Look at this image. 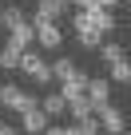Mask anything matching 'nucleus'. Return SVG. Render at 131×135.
<instances>
[{"label": "nucleus", "instance_id": "obj_18", "mask_svg": "<svg viewBox=\"0 0 131 135\" xmlns=\"http://www.w3.org/2000/svg\"><path fill=\"white\" fill-rule=\"evenodd\" d=\"M99 56L111 64V60H119V56H123V48H119V44H99Z\"/></svg>", "mask_w": 131, "mask_h": 135}, {"label": "nucleus", "instance_id": "obj_2", "mask_svg": "<svg viewBox=\"0 0 131 135\" xmlns=\"http://www.w3.org/2000/svg\"><path fill=\"white\" fill-rule=\"evenodd\" d=\"M32 32H36L40 48H48V52H56V48L64 44V32H60V20H32Z\"/></svg>", "mask_w": 131, "mask_h": 135}, {"label": "nucleus", "instance_id": "obj_23", "mask_svg": "<svg viewBox=\"0 0 131 135\" xmlns=\"http://www.w3.org/2000/svg\"><path fill=\"white\" fill-rule=\"evenodd\" d=\"M40 135H44V131H40Z\"/></svg>", "mask_w": 131, "mask_h": 135}, {"label": "nucleus", "instance_id": "obj_3", "mask_svg": "<svg viewBox=\"0 0 131 135\" xmlns=\"http://www.w3.org/2000/svg\"><path fill=\"white\" fill-rule=\"evenodd\" d=\"M0 103L12 107V111H28V107H36V99H32L20 84H4V88H0Z\"/></svg>", "mask_w": 131, "mask_h": 135}, {"label": "nucleus", "instance_id": "obj_21", "mask_svg": "<svg viewBox=\"0 0 131 135\" xmlns=\"http://www.w3.org/2000/svg\"><path fill=\"white\" fill-rule=\"evenodd\" d=\"M68 4H76V8L84 12V8H91V4H95V0H68Z\"/></svg>", "mask_w": 131, "mask_h": 135}, {"label": "nucleus", "instance_id": "obj_8", "mask_svg": "<svg viewBox=\"0 0 131 135\" xmlns=\"http://www.w3.org/2000/svg\"><path fill=\"white\" fill-rule=\"evenodd\" d=\"M84 16H88V24H91L95 32H103V36H107V32L115 28V16H111L107 8H99V4H91V8H84Z\"/></svg>", "mask_w": 131, "mask_h": 135}, {"label": "nucleus", "instance_id": "obj_6", "mask_svg": "<svg viewBox=\"0 0 131 135\" xmlns=\"http://www.w3.org/2000/svg\"><path fill=\"white\" fill-rule=\"evenodd\" d=\"M99 131H107V135H123V131H127L123 111L111 107V103H103V107H99Z\"/></svg>", "mask_w": 131, "mask_h": 135}, {"label": "nucleus", "instance_id": "obj_1", "mask_svg": "<svg viewBox=\"0 0 131 135\" xmlns=\"http://www.w3.org/2000/svg\"><path fill=\"white\" fill-rule=\"evenodd\" d=\"M20 72H24V76H32V84H40V88H48V84H52V68H48V60H44L40 52H32V48H24V52H20Z\"/></svg>", "mask_w": 131, "mask_h": 135}, {"label": "nucleus", "instance_id": "obj_13", "mask_svg": "<svg viewBox=\"0 0 131 135\" xmlns=\"http://www.w3.org/2000/svg\"><path fill=\"white\" fill-rule=\"evenodd\" d=\"M48 68H52V76H56L60 84H64V80H72V76H80V64H76V60H64V56H60L56 64H48Z\"/></svg>", "mask_w": 131, "mask_h": 135}, {"label": "nucleus", "instance_id": "obj_14", "mask_svg": "<svg viewBox=\"0 0 131 135\" xmlns=\"http://www.w3.org/2000/svg\"><path fill=\"white\" fill-rule=\"evenodd\" d=\"M107 72H111V80H115V84H131V64H127V56L111 60V64H107Z\"/></svg>", "mask_w": 131, "mask_h": 135}, {"label": "nucleus", "instance_id": "obj_17", "mask_svg": "<svg viewBox=\"0 0 131 135\" xmlns=\"http://www.w3.org/2000/svg\"><path fill=\"white\" fill-rule=\"evenodd\" d=\"M20 20H24V12H20V8H0V24H4V28H16Z\"/></svg>", "mask_w": 131, "mask_h": 135}, {"label": "nucleus", "instance_id": "obj_15", "mask_svg": "<svg viewBox=\"0 0 131 135\" xmlns=\"http://www.w3.org/2000/svg\"><path fill=\"white\" fill-rule=\"evenodd\" d=\"M76 135H99V119L88 111V115H80L76 119Z\"/></svg>", "mask_w": 131, "mask_h": 135}, {"label": "nucleus", "instance_id": "obj_4", "mask_svg": "<svg viewBox=\"0 0 131 135\" xmlns=\"http://www.w3.org/2000/svg\"><path fill=\"white\" fill-rule=\"evenodd\" d=\"M72 28H76V40H80V48H88V52H95L99 44H103V32H95L91 24H88V16L80 12L76 20H72Z\"/></svg>", "mask_w": 131, "mask_h": 135}, {"label": "nucleus", "instance_id": "obj_5", "mask_svg": "<svg viewBox=\"0 0 131 135\" xmlns=\"http://www.w3.org/2000/svg\"><path fill=\"white\" fill-rule=\"evenodd\" d=\"M84 95H88L91 111H99L103 103H111V84H107V80H88V84H84Z\"/></svg>", "mask_w": 131, "mask_h": 135}, {"label": "nucleus", "instance_id": "obj_11", "mask_svg": "<svg viewBox=\"0 0 131 135\" xmlns=\"http://www.w3.org/2000/svg\"><path fill=\"white\" fill-rule=\"evenodd\" d=\"M40 111H44L48 119H60V115H68V103H64L60 91H48V95L40 99Z\"/></svg>", "mask_w": 131, "mask_h": 135}, {"label": "nucleus", "instance_id": "obj_19", "mask_svg": "<svg viewBox=\"0 0 131 135\" xmlns=\"http://www.w3.org/2000/svg\"><path fill=\"white\" fill-rule=\"evenodd\" d=\"M44 135H76V127H60V123H48Z\"/></svg>", "mask_w": 131, "mask_h": 135}, {"label": "nucleus", "instance_id": "obj_20", "mask_svg": "<svg viewBox=\"0 0 131 135\" xmlns=\"http://www.w3.org/2000/svg\"><path fill=\"white\" fill-rule=\"evenodd\" d=\"M95 4H99V8H107V12H111V8H119V4H123V0H95Z\"/></svg>", "mask_w": 131, "mask_h": 135}, {"label": "nucleus", "instance_id": "obj_10", "mask_svg": "<svg viewBox=\"0 0 131 135\" xmlns=\"http://www.w3.org/2000/svg\"><path fill=\"white\" fill-rule=\"evenodd\" d=\"M84 84H88V76H84V72H80V76H72V80H64V84H60L64 103H76V99H84Z\"/></svg>", "mask_w": 131, "mask_h": 135}, {"label": "nucleus", "instance_id": "obj_7", "mask_svg": "<svg viewBox=\"0 0 131 135\" xmlns=\"http://www.w3.org/2000/svg\"><path fill=\"white\" fill-rule=\"evenodd\" d=\"M48 123H52V119L40 111V103H36V107H28V111H20V127H24V135H40Z\"/></svg>", "mask_w": 131, "mask_h": 135}, {"label": "nucleus", "instance_id": "obj_22", "mask_svg": "<svg viewBox=\"0 0 131 135\" xmlns=\"http://www.w3.org/2000/svg\"><path fill=\"white\" fill-rule=\"evenodd\" d=\"M0 135H20V131H16L12 123H0Z\"/></svg>", "mask_w": 131, "mask_h": 135}, {"label": "nucleus", "instance_id": "obj_12", "mask_svg": "<svg viewBox=\"0 0 131 135\" xmlns=\"http://www.w3.org/2000/svg\"><path fill=\"white\" fill-rule=\"evenodd\" d=\"M32 40H36V32H32V24H28V20H20L16 28H8V44H12V48H20V52H24Z\"/></svg>", "mask_w": 131, "mask_h": 135}, {"label": "nucleus", "instance_id": "obj_16", "mask_svg": "<svg viewBox=\"0 0 131 135\" xmlns=\"http://www.w3.org/2000/svg\"><path fill=\"white\" fill-rule=\"evenodd\" d=\"M0 68H8V72H16V68H20V48H4V52H0Z\"/></svg>", "mask_w": 131, "mask_h": 135}, {"label": "nucleus", "instance_id": "obj_9", "mask_svg": "<svg viewBox=\"0 0 131 135\" xmlns=\"http://www.w3.org/2000/svg\"><path fill=\"white\" fill-rule=\"evenodd\" d=\"M68 0H40V4H36V20H64V16H68Z\"/></svg>", "mask_w": 131, "mask_h": 135}]
</instances>
